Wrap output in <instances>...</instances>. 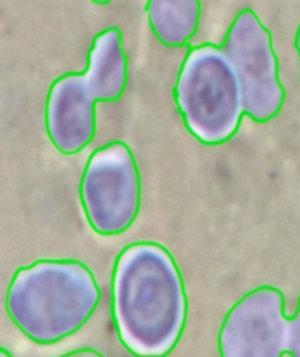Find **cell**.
<instances>
[{"label":"cell","instance_id":"1","mask_svg":"<svg viewBox=\"0 0 300 357\" xmlns=\"http://www.w3.org/2000/svg\"><path fill=\"white\" fill-rule=\"evenodd\" d=\"M188 300L173 255L150 241L117 255L112 271V316L119 340L131 354L166 356L183 335Z\"/></svg>","mask_w":300,"mask_h":357},{"label":"cell","instance_id":"2","mask_svg":"<svg viewBox=\"0 0 300 357\" xmlns=\"http://www.w3.org/2000/svg\"><path fill=\"white\" fill-rule=\"evenodd\" d=\"M101 300L93 271L79 260H38L17 268L6 295L14 326L33 344L54 345L82 330Z\"/></svg>","mask_w":300,"mask_h":357},{"label":"cell","instance_id":"3","mask_svg":"<svg viewBox=\"0 0 300 357\" xmlns=\"http://www.w3.org/2000/svg\"><path fill=\"white\" fill-rule=\"evenodd\" d=\"M128 86V56L119 28L100 31L91 42L86 72L65 73L45 98V132L63 155H77L96 135L94 103H114Z\"/></svg>","mask_w":300,"mask_h":357},{"label":"cell","instance_id":"4","mask_svg":"<svg viewBox=\"0 0 300 357\" xmlns=\"http://www.w3.org/2000/svg\"><path fill=\"white\" fill-rule=\"evenodd\" d=\"M173 98L187 131L202 145H223L239 129L243 87L236 66L218 45L201 44L187 52Z\"/></svg>","mask_w":300,"mask_h":357},{"label":"cell","instance_id":"5","mask_svg":"<svg viewBox=\"0 0 300 357\" xmlns=\"http://www.w3.org/2000/svg\"><path fill=\"white\" fill-rule=\"evenodd\" d=\"M80 204L101 237L128 232L142 208V178L128 143L110 142L94 150L80 180Z\"/></svg>","mask_w":300,"mask_h":357},{"label":"cell","instance_id":"6","mask_svg":"<svg viewBox=\"0 0 300 357\" xmlns=\"http://www.w3.org/2000/svg\"><path fill=\"white\" fill-rule=\"evenodd\" d=\"M222 357H300V295L297 312L285 314V295L274 286L248 291L230 307L218 331Z\"/></svg>","mask_w":300,"mask_h":357},{"label":"cell","instance_id":"7","mask_svg":"<svg viewBox=\"0 0 300 357\" xmlns=\"http://www.w3.org/2000/svg\"><path fill=\"white\" fill-rule=\"evenodd\" d=\"M222 49L239 75L244 115L257 124H265L278 117L286 93L279 79L272 35L253 9L237 13L227 28Z\"/></svg>","mask_w":300,"mask_h":357},{"label":"cell","instance_id":"8","mask_svg":"<svg viewBox=\"0 0 300 357\" xmlns=\"http://www.w3.org/2000/svg\"><path fill=\"white\" fill-rule=\"evenodd\" d=\"M145 10L153 37L166 47L187 45L201 23V0H147Z\"/></svg>","mask_w":300,"mask_h":357},{"label":"cell","instance_id":"9","mask_svg":"<svg viewBox=\"0 0 300 357\" xmlns=\"http://www.w3.org/2000/svg\"><path fill=\"white\" fill-rule=\"evenodd\" d=\"M66 356H101L96 349H79V351H72Z\"/></svg>","mask_w":300,"mask_h":357},{"label":"cell","instance_id":"10","mask_svg":"<svg viewBox=\"0 0 300 357\" xmlns=\"http://www.w3.org/2000/svg\"><path fill=\"white\" fill-rule=\"evenodd\" d=\"M295 49L299 52V61H300V24L297 28V33H295Z\"/></svg>","mask_w":300,"mask_h":357},{"label":"cell","instance_id":"11","mask_svg":"<svg viewBox=\"0 0 300 357\" xmlns=\"http://www.w3.org/2000/svg\"><path fill=\"white\" fill-rule=\"evenodd\" d=\"M93 3H96V6H107V3H110L112 0H91Z\"/></svg>","mask_w":300,"mask_h":357},{"label":"cell","instance_id":"12","mask_svg":"<svg viewBox=\"0 0 300 357\" xmlns=\"http://www.w3.org/2000/svg\"><path fill=\"white\" fill-rule=\"evenodd\" d=\"M0 356H3V357H13V354H9V352H6L2 349V351H0Z\"/></svg>","mask_w":300,"mask_h":357}]
</instances>
